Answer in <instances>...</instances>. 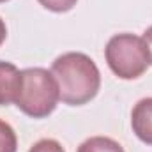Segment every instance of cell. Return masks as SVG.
Listing matches in <instances>:
<instances>
[{
	"mask_svg": "<svg viewBox=\"0 0 152 152\" xmlns=\"http://www.w3.org/2000/svg\"><path fill=\"white\" fill-rule=\"evenodd\" d=\"M143 41H145V44H147L149 57H151V64H152V27H149V28L143 32Z\"/></svg>",
	"mask_w": 152,
	"mask_h": 152,
	"instance_id": "10",
	"label": "cell"
},
{
	"mask_svg": "<svg viewBox=\"0 0 152 152\" xmlns=\"http://www.w3.org/2000/svg\"><path fill=\"white\" fill-rule=\"evenodd\" d=\"M7 37V27H5V23H4V20L0 18V44L5 41Z\"/></svg>",
	"mask_w": 152,
	"mask_h": 152,
	"instance_id": "11",
	"label": "cell"
},
{
	"mask_svg": "<svg viewBox=\"0 0 152 152\" xmlns=\"http://www.w3.org/2000/svg\"><path fill=\"white\" fill-rule=\"evenodd\" d=\"M39 4L48 9V11H53V12H67L71 11L76 5L78 0H37Z\"/></svg>",
	"mask_w": 152,
	"mask_h": 152,
	"instance_id": "8",
	"label": "cell"
},
{
	"mask_svg": "<svg viewBox=\"0 0 152 152\" xmlns=\"http://www.w3.org/2000/svg\"><path fill=\"white\" fill-rule=\"evenodd\" d=\"M28 152H66L64 147L57 142V140H51V138H44V140H39L36 142Z\"/></svg>",
	"mask_w": 152,
	"mask_h": 152,
	"instance_id": "9",
	"label": "cell"
},
{
	"mask_svg": "<svg viewBox=\"0 0 152 152\" xmlns=\"http://www.w3.org/2000/svg\"><path fill=\"white\" fill-rule=\"evenodd\" d=\"M60 101L58 85L51 71L28 67L21 71V87L16 106L32 118H44L57 108Z\"/></svg>",
	"mask_w": 152,
	"mask_h": 152,
	"instance_id": "2",
	"label": "cell"
},
{
	"mask_svg": "<svg viewBox=\"0 0 152 152\" xmlns=\"http://www.w3.org/2000/svg\"><path fill=\"white\" fill-rule=\"evenodd\" d=\"M108 67L120 80H136L151 66L149 50L143 37L134 34H115L104 48Z\"/></svg>",
	"mask_w": 152,
	"mask_h": 152,
	"instance_id": "3",
	"label": "cell"
},
{
	"mask_svg": "<svg viewBox=\"0 0 152 152\" xmlns=\"http://www.w3.org/2000/svg\"><path fill=\"white\" fill-rule=\"evenodd\" d=\"M18 151V138L14 129L0 118V152H16Z\"/></svg>",
	"mask_w": 152,
	"mask_h": 152,
	"instance_id": "7",
	"label": "cell"
},
{
	"mask_svg": "<svg viewBox=\"0 0 152 152\" xmlns=\"http://www.w3.org/2000/svg\"><path fill=\"white\" fill-rule=\"evenodd\" d=\"M78 152H126L118 142L106 136H92L85 140L80 147Z\"/></svg>",
	"mask_w": 152,
	"mask_h": 152,
	"instance_id": "6",
	"label": "cell"
},
{
	"mask_svg": "<svg viewBox=\"0 0 152 152\" xmlns=\"http://www.w3.org/2000/svg\"><path fill=\"white\" fill-rule=\"evenodd\" d=\"M51 75L58 85L60 101L69 106H81L92 101L101 87V75L96 62L78 51H69L55 58Z\"/></svg>",
	"mask_w": 152,
	"mask_h": 152,
	"instance_id": "1",
	"label": "cell"
},
{
	"mask_svg": "<svg viewBox=\"0 0 152 152\" xmlns=\"http://www.w3.org/2000/svg\"><path fill=\"white\" fill-rule=\"evenodd\" d=\"M21 87V71L5 60H0V106H7L18 101Z\"/></svg>",
	"mask_w": 152,
	"mask_h": 152,
	"instance_id": "4",
	"label": "cell"
},
{
	"mask_svg": "<svg viewBox=\"0 0 152 152\" xmlns=\"http://www.w3.org/2000/svg\"><path fill=\"white\" fill-rule=\"evenodd\" d=\"M2 2H7V0H0V4H2Z\"/></svg>",
	"mask_w": 152,
	"mask_h": 152,
	"instance_id": "12",
	"label": "cell"
},
{
	"mask_svg": "<svg viewBox=\"0 0 152 152\" xmlns=\"http://www.w3.org/2000/svg\"><path fill=\"white\" fill-rule=\"evenodd\" d=\"M133 133L147 145H152V97L140 99L131 112Z\"/></svg>",
	"mask_w": 152,
	"mask_h": 152,
	"instance_id": "5",
	"label": "cell"
}]
</instances>
